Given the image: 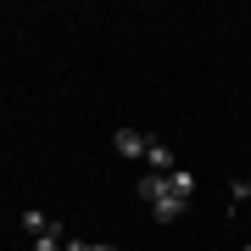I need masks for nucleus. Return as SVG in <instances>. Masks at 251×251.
Instances as JSON below:
<instances>
[{"label":"nucleus","mask_w":251,"mask_h":251,"mask_svg":"<svg viewBox=\"0 0 251 251\" xmlns=\"http://www.w3.org/2000/svg\"><path fill=\"white\" fill-rule=\"evenodd\" d=\"M168 196H179V201H190V196H196V179H190L184 168H173V173H168Z\"/></svg>","instance_id":"39448f33"},{"label":"nucleus","mask_w":251,"mask_h":251,"mask_svg":"<svg viewBox=\"0 0 251 251\" xmlns=\"http://www.w3.org/2000/svg\"><path fill=\"white\" fill-rule=\"evenodd\" d=\"M23 229H28V234H34V240H39V234H50L56 224H50L45 212H23Z\"/></svg>","instance_id":"423d86ee"},{"label":"nucleus","mask_w":251,"mask_h":251,"mask_svg":"<svg viewBox=\"0 0 251 251\" xmlns=\"http://www.w3.org/2000/svg\"><path fill=\"white\" fill-rule=\"evenodd\" d=\"M145 145L151 140H145L140 128H117V156H145Z\"/></svg>","instance_id":"f03ea898"},{"label":"nucleus","mask_w":251,"mask_h":251,"mask_svg":"<svg viewBox=\"0 0 251 251\" xmlns=\"http://www.w3.org/2000/svg\"><path fill=\"white\" fill-rule=\"evenodd\" d=\"M246 251H251V246H246Z\"/></svg>","instance_id":"6e6552de"},{"label":"nucleus","mask_w":251,"mask_h":251,"mask_svg":"<svg viewBox=\"0 0 251 251\" xmlns=\"http://www.w3.org/2000/svg\"><path fill=\"white\" fill-rule=\"evenodd\" d=\"M90 251H112V246H95V240H90Z\"/></svg>","instance_id":"0eeeda50"},{"label":"nucleus","mask_w":251,"mask_h":251,"mask_svg":"<svg viewBox=\"0 0 251 251\" xmlns=\"http://www.w3.org/2000/svg\"><path fill=\"white\" fill-rule=\"evenodd\" d=\"M184 206H190V201H179V196H162L151 212H156V224H173V218H184Z\"/></svg>","instance_id":"20e7f679"},{"label":"nucleus","mask_w":251,"mask_h":251,"mask_svg":"<svg viewBox=\"0 0 251 251\" xmlns=\"http://www.w3.org/2000/svg\"><path fill=\"white\" fill-rule=\"evenodd\" d=\"M134 196H145V201H151V206H156L162 196H168V179H162V173H145V179L134 184Z\"/></svg>","instance_id":"7ed1b4c3"},{"label":"nucleus","mask_w":251,"mask_h":251,"mask_svg":"<svg viewBox=\"0 0 251 251\" xmlns=\"http://www.w3.org/2000/svg\"><path fill=\"white\" fill-rule=\"evenodd\" d=\"M145 162H151V173H162V179H168V173L179 168V162H173V151H168L162 140H151V145H145Z\"/></svg>","instance_id":"f257e3e1"}]
</instances>
